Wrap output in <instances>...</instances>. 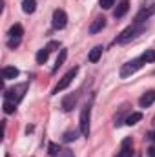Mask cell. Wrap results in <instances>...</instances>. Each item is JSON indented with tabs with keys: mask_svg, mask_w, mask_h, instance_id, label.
Instances as JSON below:
<instances>
[{
	"mask_svg": "<svg viewBox=\"0 0 155 157\" xmlns=\"http://www.w3.org/2000/svg\"><path fill=\"white\" fill-rule=\"evenodd\" d=\"M144 29H146V24H144V22H133L131 26H128V28L113 40V44H126V42H130V40L137 39Z\"/></svg>",
	"mask_w": 155,
	"mask_h": 157,
	"instance_id": "obj_1",
	"label": "cell"
},
{
	"mask_svg": "<svg viewBox=\"0 0 155 157\" xmlns=\"http://www.w3.org/2000/svg\"><path fill=\"white\" fill-rule=\"evenodd\" d=\"M28 82H24V84H18V86H15V88H9V90H4L6 93H4V97H6V101H11V102H18V101H22V97H24V93H26V90H28Z\"/></svg>",
	"mask_w": 155,
	"mask_h": 157,
	"instance_id": "obj_2",
	"label": "cell"
},
{
	"mask_svg": "<svg viewBox=\"0 0 155 157\" xmlns=\"http://www.w3.org/2000/svg\"><path fill=\"white\" fill-rule=\"evenodd\" d=\"M142 59L139 57V59H133V60H130V62H126V64H122V68H120V77L122 78H128L131 77L137 70H141L142 68Z\"/></svg>",
	"mask_w": 155,
	"mask_h": 157,
	"instance_id": "obj_3",
	"label": "cell"
},
{
	"mask_svg": "<svg viewBox=\"0 0 155 157\" xmlns=\"http://www.w3.org/2000/svg\"><path fill=\"white\" fill-rule=\"evenodd\" d=\"M9 39H7V46L9 48H17L18 44H20V39H22V35H24V28L20 26V24H15V26H11V29H9Z\"/></svg>",
	"mask_w": 155,
	"mask_h": 157,
	"instance_id": "obj_4",
	"label": "cell"
},
{
	"mask_svg": "<svg viewBox=\"0 0 155 157\" xmlns=\"http://www.w3.org/2000/svg\"><path fill=\"white\" fill-rule=\"evenodd\" d=\"M77 73H78V68H77V66H75V68H71V70H70V71H68V73H66L64 77L60 78V80H59V84L55 86V90H53V93H59V91H62V90H66V88H68V86L71 84V80L75 78V75H77Z\"/></svg>",
	"mask_w": 155,
	"mask_h": 157,
	"instance_id": "obj_5",
	"label": "cell"
},
{
	"mask_svg": "<svg viewBox=\"0 0 155 157\" xmlns=\"http://www.w3.org/2000/svg\"><path fill=\"white\" fill-rule=\"evenodd\" d=\"M51 24L55 29H64L66 24H68V15L64 9H55L53 11V18H51Z\"/></svg>",
	"mask_w": 155,
	"mask_h": 157,
	"instance_id": "obj_6",
	"label": "cell"
},
{
	"mask_svg": "<svg viewBox=\"0 0 155 157\" xmlns=\"http://www.w3.org/2000/svg\"><path fill=\"white\" fill-rule=\"evenodd\" d=\"M89 117H91V108L89 106H84L82 112H80V132L82 135H89Z\"/></svg>",
	"mask_w": 155,
	"mask_h": 157,
	"instance_id": "obj_7",
	"label": "cell"
},
{
	"mask_svg": "<svg viewBox=\"0 0 155 157\" xmlns=\"http://www.w3.org/2000/svg\"><path fill=\"white\" fill-rule=\"evenodd\" d=\"M153 13H155V4L153 6H146V7H142V9L137 13V17H135L133 22H144V20H148Z\"/></svg>",
	"mask_w": 155,
	"mask_h": 157,
	"instance_id": "obj_8",
	"label": "cell"
},
{
	"mask_svg": "<svg viewBox=\"0 0 155 157\" xmlns=\"http://www.w3.org/2000/svg\"><path fill=\"white\" fill-rule=\"evenodd\" d=\"M77 99H78L77 93L66 95V97L62 99V110H64V112H71V110L75 108V104H77Z\"/></svg>",
	"mask_w": 155,
	"mask_h": 157,
	"instance_id": "obj_9",
	"label": "cell"
},
{
	"mask_svg": "<svg viewBox=\"0 0 155 157\" xmlns=\"http://www.w3.org/2000/svg\"><path fill=\"white\" fill-rule=\"evenodd\" d=\"M153 102H155V91L153 90L142 93L141 99H139V106H141V108H148V106H152Z\"/></svg>",
	"mask_w": 155,
	"mask_h": 157,
	"instance_id": "obj_10",
	"label": "cell"
},
{
	"mask_svg": "<svg viewBox=\"0 0 155 157\" xmlns=\"http://www.w3.org/2000/svg\"><path fill=\"white\" fill-rule=\"evenodd\" d=\"M104 26H106V18H104V17H97V18L91 22V26H89V29H88V31H89L91 35H95V33L102 31V28H104Z\"/></svg>",
	"mask_w": 155,
	"mask_h": 157,
	"instance_id": "obj_11",
	"label": "cell"
},
{
	"mask_svg": "<svg viewBox=\"0 0 155 157\" xmlns=\"http://www.w3.org/2000/svg\"><path fill=\"white\" fill-rule=\"evenodd\" d=\"M128 9H130V2H128V0H120L119 6H117V9L113 11V17H115V18H122V17L128 13Z\"/></svg>",
	"mask_w": 155,
	"mask_h": 157,
	"instance_id": "obj_12",
	"label": "cell"
},
{
	"mask_svg": "<svg viewBox=\"0 0 155 157\" xmlns=\"http://www.w3.org/2000/svg\"><path fill=\"white\" fill-rule=\"evenodd\" d=\"M18 68H15V66H6V68H2V78L4 80H9V78H17L18 77Z\"/></svg>",
	"mask_w": 155,
	"mask_h": 157,
	"instance_id": "obj_13",
	"label": "cell"
},
{
	"mask_svg": "<svg viewBox=\"0 0 155 157\" xmlns=\"http://www.w3.org/2000/svg\"><path fill=\"white\" fill-rule=\"evenodd\" d=\"M102 49H104L102 46H95V48L89 51L88 60H89V62H93V64H95V62H99V59H100V55H102Z\"/></svg>",
	"mask_w": 155,
	"mask_h": 157,
	"instance_id": "obj_14",
	"label": "cell"
},
{
	"mask_svg": "<svg viewBox=\"0 0 155 157\" xmlns=\"http://www.w3.org/2000/svg\"><path fill=\"white\" fill-rule=\"evenodd\" d=\"M35 9H37V0H24V2H22V11H24V13L31 15Z\"/></svg>",
	"mask_w": 155,
	"mask_h": 157,
	"instance_id": "obj_15",
	"label": "cell"
},
{
	"mask_svg": "<svg viewBox=\"0 0 155 157\" xmlns=\"http://www.w3.org/2000/svg\"><path fill=\"white\" fill-rule=\"evenodd\" d=\"M139 121H142V113H141V112H133V113H130V115L126 117L124 122H126L128 126H133V124H137Z\"/></svg>",
	"mask_w": 155,
	"mask_h": 157,
	"instance_id": "obj_16",
	"label": "cell"
},
{
	"mask_svg": "<svg viewBox=\"0 0 155 157\" xmlns=\"http://www.w3.org/2000/svg\"><path fill=\"white\" fill-rule=\"evenodd\" d=\"M66 57H68V49H60V53H59V57H57V60H55V66H53V73H55V71L64 64Z\"/></svg>",
	"mask_w": 155,
	"mask_h": 157,
	"instance_id": "obj_17",
	"label": "cell"
},
{
	"mask_svg": "<svg viewBox=\"0 0 155 157\" xmlns=\"http://www.w3.org/2000/svg\"><path fill=\"white\" fill-rule=\"evenodd\" d=\"M49 53H51V51H49L47 48H42V49H39V53H37V62H39V64H44V62L47 60Z\"/></svg>",
	"mask_w": 155,
	"mask_h": 157,
	"instance_id": "obj_18",
	"label": "cell"
},
{
	"mask_svg": "<svg viewBox=\"0 0 155 157\" xmlns=\"http://www.w3.org/2000/svg\"><path fill=\"white\" fill-rule=\"evenodd\" d=\"M77 137H78L77 130H68V132L62 135V141H64V143H71V141H75Z\"/></svg>",
	"mask_w": 155,
	"mask_h": 157,
	"instance_id": "obj_19",
	"label": "cell"
},
{
	"mask_svg": "<svg viewBox=\"0 0 155 157\" xmlns=\"http://www.w3.org/2000/svg\"><path fill=\"white\" fill-rule=\"evenodd\" d=\"M126 112H128V104H124V106L120 108V112L115 115V126H120V124L126 121V119H124V113H126Z\"/></svg>",
	"mask_w": 155,
	"mask_h": 157,
	"instance_id": "obj_20",
	"label": "cell"
},
{
	"mask_svg": "<svg viewBox=\"0 0 155 157\" xmlns=\"http://www.w3.org/2000/svg\"><path fill=\"white\" fill-rule=\"evenodd\" d=\"M142 62H155V49H146L142 55H141Z\"/></svg>",
	"mask_w": 155,
	"mask_h": 157,
	"instance_id": "obj_21",
	"label": "cell"
},
{
	"mask_svg": "<svg viewBox=\"0 0 155 157\" xmlns=\"http://www.w3.org/2000/svg\"><path fill=\"white\" fill-rule=\"evenodd\" d=\"M115 157H133V150H131V144L130 146H122V150L117 154Z\"/></svg>",
	"mask_w": 155,
	"mask_h": 157,
	"instance_id": "obj_22",
	"label": "cell"
},
{
	"mask_svg": "<svg viewBox=\"0 0 155 157\" xmlns=\"http://www.w3.org/2000/svg\"><path fill=\"white\" fill-rule=\"evenodd\" d=\"M15 106H17L15 102H11V101H6V102H4V112H6L7 115H9V113H15V110H17Z\"/></svg>",
	"mask_w": 155,
	"mask_h": 157,
	"instance_id": "obj_23",
	"label": "cell"
},
{
	"mask_svg": "<svg viewBox=\"0 0 155 157\" xmlns=\"http://www.w3.org/2000/svg\"><path fill=\"white\" fill-rule=\"evenodd\" d=\"M99 4L102 9H110L112 6H115V0H99Z\"/></svg>",
	"mask_w": 155,
	"mask_h": 157,
	"instance_id": "obj_24",
	"label": "cell"
},
{
	"mask_svg": "<svg viewBox=\"0 0 155 157\" xmlns=\"http://www.w3.org/2000/svg\"><path fill=\"white\" fill-rule=\"evenodd\" d=\"M47 150H49V154L55 157L59 152H60V148H59V144H55V143H49V146H47Z\"/></svg>",
	"mask_w": 155,
	"mask_h": 157,
	"instance_id": "obj_25",
	"label": "cell"
},
{
	"mask_svg": "<svg viewBox=\"0 0 155 157\" xmlns=\"http://www.w3.org/2000/svg\"><path fill=\"white\" fill-rule=\"evenodd\" d=\"M55 157H75V155H73V152H71V150H60Z\"/></svg>",
	"mask_w": 155,
	"mask_h": 157,
	"instance_id": "obj_26",
	"label": "cell"
},
{
	"mask_svg": "<svg viewBox=\"0 0 155 157\" xmlns=\"http://www.w3.org/2000/svg\"><path fill=\"white\" fill-rule=\"evenodd\" d=\"M46 48H47L49 51H53V49H57V48H60V42H57V40H51V42H49V44H47Z\"/></svg>",
	"mask_w": 155,
	"mask_h": 157,
	"instance_id": "obj_27",
	"label": "cell"
},
{
	"mask_svg": "<svg viewBox=\"0 0 155 157\" xmlns=\"http://www.w3.org/2000/svg\"><path fill=\"white\" fill-rule=\"evenodd\" d=\"M148 155H150V157H155V148H150V150H148Z\"/></svg>",
	"mask_w": 155,
	"mask_h": 157,
	"instance_id": "obj_28",
	"label": "cell"
},
{
	"mask_svg": "<svg viewBox=\"0 0 155 157\" xmlns=\"http://www.w3.org/2000/svg\"><path fill=\"white\" fill-rule=\"evenodd\" d=\"M148 137H150V139H152V141H153V143H155V132H152V133H150Z\"/></svg>",
	"mask_w": 155,
	"mask_h": 157,
	"instance_id": "obj_29",
	"label": "cell"
},
{
	"mask_svg": "<svg viewBox=\"0 0 155 157\" xmlns=\"http://www.w3.org/2000/svg\"><path fill=\"white\" fill-rule=\"evenodd\" d=\"M4 157H9V155H7V154H6V155H4Z\"/></svg>",
	"mask_w": 155,
	"mask_h": 157,
	"instance_id": "obj_30",
	"label": "cell"
}]
</instances>
